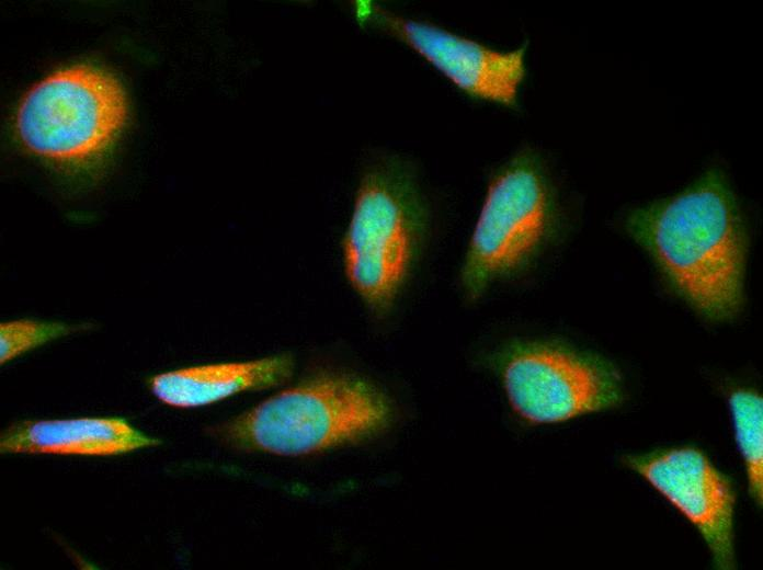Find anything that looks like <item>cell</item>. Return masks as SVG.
I'll return each mask as SVG.
<instances>
[{
    "label": "cell",
    "instance_id": "obj_1",
    "mask_svg": "<svg viewBox=\"0 0 763 570\" xmlns=\"http://www.w3.org/2000/svg\"><path fill=\"white\" fill-rule=\"evenodd\" d=\"M628 233L703 317H736L744 303L748 235L731 186L713 168L681 192L634 209Z\"/></svg>",
    "mask_w": 763,
    "mask_h": 570
},
{
    "label": "cell",
    "instance_id": "obj_2",
    "mask_svg": "<svg viewBox=\"0 0 763 570\" xmlns=\"http://www.w3.org/2000/svg\"><path fill=\"white\" fill-rule=\"evenodd\" d=\"M390 407L368 383L323 374L288 388L213 429L243 451L303 455L358 441L383 430Z\"/></svg>",
    "mask_w": 763,
    "mask_h": 570
},
{
    "label": "cell",
    "instance_id": "obj_3",
    "mask_svg": "<svg viewBox=\"0 0 763 570\" xmlns=\"http://www.w3.org/2000/svg\"><path fill=\"white\" fill-rule=\"evenodd\" d=\"M126 118L119 82L102 69L76 65L53 72L25 95L15 126L29 150L79 170L109 150Z\"/></svg>",
    "mask_w": 763,
    "mask_h": 570
},
{
    "label": "cell",
    "instance_id": "obj_4",
    "mask_svg": "<svg viewBox=\"0 0 763 570\" xmlns=\"http://www.w3.org/2000/svg\"><path fill=\"white\" fill-rule=\"evenodd\" d=\"M423 213L408 175L387 163L362 178L343 238L346 276L374 310L391 307L414 260Z\"/></svg>",
    "mask_w": 763,
    "mask_h": 570
},
{
    "label": "cell",
    "instance_id": "obj_5",
    "mask_svg": "<svg viewBox=\"0 0 763 570\" xmlns=\"http://www.w3.org/2000/svg\"><path fill=\"white\" fill-rule=\"evenodd\" d=\"M555 203L540 159L523 150L492 176L462 272L465 292L480 294L525 265L553 232Z\"/></svg>",
    "mask_w": 763,
    "mask_h": 570
},
{
    "label": "cell",
    "instance_id": "obj_6",
    "mask_svg": "<svg viewBox=\"0 0 763 570\" xmlns=\"http://www.w3.org/2000/svg\"><path fill=\"white\" fill-rule=\"evenodd\" d=\"M502 376L512 408L533 423L566 421L623 400L620 377L611 364L560 347L519 349Z\"/></svg>",
    "mask_w": 763,
    "mask_h": 570
},
{
    "label": "cell",
    "instance_id": "obj_7",
    "mask_svg": "<svg viewBox=\"0 0 763 570\" xmlns=\"http://www.w3.org/2000/svg\"><path fill=\"white\" fill-rule=\"evenodd\" d=\"M355 4L361 23L397 37L471 99L515 107L526 77V45L500 50L371 1Z\"/></svg>",
    "mask_w": 763,
    "mask_h": 570
},
{
    "label": "cell",
    "instance_id": "obj_8",
    "mask_svg": "<svg viewBox=\"0 0 763 570\" xmlns=\"http://www.w3.org/2000/svg\"><path fill=\"white\" fill-rule=\"evenodd\" d=\"M623 461L696 526L717 569L736 568L733 486L702 451L677 447L645 455H627Z\"/></svg>",
    "mask_w": 763,
    "mask_h": 570
},
{
    "label": "cell",
    "instance_id": "obj_9",
    "mask_svg": "<svg viewBox=\"0 0 763 570\" xmlns=\"http://www.w3.org/2000/svg\"><path fill=\"white\" fill-rule=\"evenodd\" d=\"M159 444L124 418L24 420L0 435V452L4 454L112 456Z\"/></svg>",
    "mask_w": 763,
    "mask_h": 570
},
{
    "label": "cell",
    "instance_id": "obj_10",
    "mask_svg": "<svg viewBox=\"0 0 763 570\" xmlns=\"http://www.w3.org/2000/svg\"><path fill=\"white\" fill-rule=\"evenodd\" d=\"M289 355L248 362L197 365L152 376L148 386L153 396L176 408L210 404L236 394L277 386L293 373Z\"/></svg>",
    "mask_w": 763,
    "mask_h": 570
},
{
    "label": "cell",
    "instance_id": "obj_11",
    "mask_svg": "<svg viewBox=\"0 0 763 570\" xmlns=\"http://www.w3.org/2000/svg\"><path fill=\"white\" fill-rule=\"evenodd\" d=\"M738 448L744 460L749 493L758 505L763 502V400L751 389H737L729 396Z\"/></svg>",
    "mask_w": 763,
    "mask_h": 570
},
{
    "label": "cell",
    "instance_id": "obj_12",
    "mask_svg": "<svg viewBox=\"0 0 763 570\" xmlns=\"http://www.w3.org/2000/svg\"><path fill=\"white\" fill-rule=\"evenodd\" d=\"M89 324L18 319L0 323V362L4 363L52 340L87 329Z\"/></svg>",
    "mask_w": 763,
    "mask_h": 570
}]
</instances>
